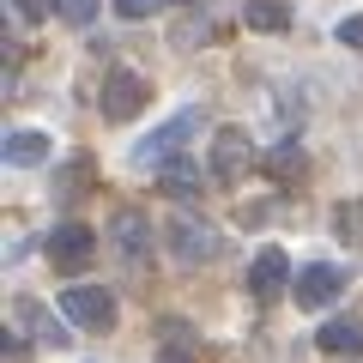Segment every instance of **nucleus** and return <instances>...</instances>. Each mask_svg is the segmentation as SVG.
I'll list each match as a JSON object with an SVG mask.
<instances>
[{
    "label": "nucleus",
    "instance_id": "4",
    "mask_svg": "<svg viewBox=\"0 0 363 363\" xmlns=\"http://www.w3.org/2000/svg\"><path fill=\"white\" fill-rule=\"evenodd\" d=\"M61 315L73 327H85V333H109V327L121 321L116 291H104V285H67L61 291Z\"/></svg>",
    "mask_w": 363,
    "mask_h": 363
},
{
    "label": "nucleus",
    "instance_id": "17",
    "mask_svg": "<svg viewBox=\"0 0 363 363\" xmlns=\"http://www.w3.org/2000/svg\"><path fill=\"white\" fill-rule=\"evenodd\" d=\"M121 18H152V13H169V6H182V0H109Z\"/></svg>",
    "mask_w": 363,
    "mask_h": 363
},
{
    "label": "nucleus",
    "instance_id": "21",
    "mask_svg": "<svg viewBox=\"0 0 363 363\" xmlns=\"http://www.w3.org/2000/svg\"><path fill=\"white\" fill-rule=\"evenodd\" d=\"M291 169H303V152L297 145H279L272 152V176H291Z\"/></svg>",
    "mask_w": 363,
    "mask_h": 363
},
{
    "label": "nucleus",
    "instance_id": "6",
    "mask_svg": "<svg viewBox=\"0 0 363 363\" xmlns=\"http://www.w3.org/2000/svg\"><path fill=\"white\" fill-rule=\"evenodd\" d=\"M248 169H255V140H248V128H218L212 133V176L242 182Z\"/></svg>",
    "mask_w": 363,
    "mask_h": 363
},
{
    "label": "nucleus",
    "instance_id": "12",
    "mask_svg": "<svg viewBox=\"0 0 363 363\" xmlns=\"http://www.w3.org/2000/svg\"><path fill=\"white\" fill-rule=\"evenodd\" d=\"M6 164L13 169H37V164H49V133H37V128H18V133H6Z\"/></svg>",
    "mask_w": 363,
    "mask_h": 363
},
{
    "label": "nucleus",
    "instance_id": "8",
    "mask_svg": "<svg viewBox=\"0 0 363 363\" xmlns=\"http://www.w3.org/2000/svg\"><path fill=\"white\" fill-rule=\"evenodd\" d=\"M339 291H345V267H333V260H315V267H303L297 279H291L297 309H327Z\"/></svg>",
    "mask_w": 363,
    "mask_h": 363
},
{
    "label": "nucleus",
    "instance_id": "23",
    "mask_svg": "<svg viewBox=\"0 0 363 363\" xmlns=\"http://www.w3.org/2000/svg\"><path fill=\"white\" fill-rule=\"evenodd\" d=\"M339 363H351V357H339Z\"/></svg>",
    "mask_w": 363,
    "mask_h": 363
},
{
    "label": "nucleus",
    "instance_id": "20",
    "mask_svg": "<svg viewBox=\"0 0 363 363\" xmlns=\"http://www.w3.org/2000/svg\"><path fill=\"white\" fill-rule=\"evenodd\" d=\"M345 49H363V13H351V18H339V30H333Z\"/></svg>",
    "mask_w": 363,
    "mask_h": 363
},
{
    "label": "nucleus",
    "instance_id": "22",
    "mask_svg": "<svg viewBox=\"0 0 363 363\" xmlns=\"http://www.w3.org/2000/svg\"><path fill=\"white\" fill-rule=\"evenodd\" d=\"M6 363H25V345H18V333H6Z\"/></svg>",
    "mask_w": 363,
    "mask_h": 363
},
{
    "label": "nucleus",
    "instance_id": "11",
    "mask_svg": "<svg viewBox=\"0 0 363 363\" xmlns=\"http://www.w3.org/2000/svg\"><path fill=\"white\" fill-rule=\"evenodd\" d=\"M315 345H321L327 357H363V315H333V321H321Z\"/></svg>",
    "mask_w": 363,
    "mask_h": 363
},
{
    "label": "nucleus",
    "instance_id": "16",
    "mask_svg": "<svg viewBox=\"0 0 363 363\" xmlns=\"http://www.w3.org/2000/svg\"><path fill=\"white\" fill-rule=\"evenodd\" d=\"M333 230H339V242H363V194L333 212Z\"/></svg>",
    "mask_w": 363,
    "mask_h": 363
},
{
    "label": "nucleus",
    "instance_id": "3",
    "mask_svg": "<svg viewBox=\"0 0 363 363\" xmlns=\"http://www.w3.org/2000/svg\"><path fill=\"white\" fill-rule=\"evenodd\" d=\"M145 104H152V79L145 73H133V67H109L104 73V91H97L104 121H133Z\"/></svg>",
    "mask_w": 363,
    "mask_h": 363
},
{
    "label": "nucleus",
    "instance_id": "14",
    "mask_svg": "<svg viewBox=\"0 0 363 363\" xmlns=\"http://www.w3.org/2000/svg\"><path fill=\"white\" fill-rule=\"evenodd\" d=\"M157 182H164V194H169V200H194V188H200V176H194V164H188V157L164 164V169H157Z\"/></svg>",
    "mask_w": 363,
    "mask_h": 363
},
{
    "label": "nucleus",
    "instance_id": "1",
    "mask_svg": "<svg viewBox=\"0 0 363 363\" xmlns=\"http://www.w3.org/2000/svg\"><path fill=\"white\" fill-rule=\"evenodd\" d=\"M200 133V109H182V116H169V121H157L152 133H145L140 145H133V164L140 169H164V164H176V157H188V140Z\"/></svg>",
    "mask_w": 363,
    "mask_h": 363
},
{
    "label": "nucleus",
    "instance_id": "18",
    "mask_svg": "<svg viewBox=\"0 0 363 363\" xmlns=\"http://www.w3.org/2000/svg\"><path fill=\"white\" fill-rule=\"evenodd\" d=\"M97 6H104V0H55V13H61L67 25H91V18H97Z\"/></svg>",
    "mask_w": 363,
    "mask_h": 363
},
{
    "label": "nucleus",
    "instance_id": "2",
    "mask_svg": "<svg viewBox=\"0 0 363 363\" xmlns=\"http://www.w3.org/2000/svg\"><path fill=\"white\" fill-rule=\"evenodd\" d=\"M164 236H169V255H176L182 267H212V260L224 255V236H218V224L194 218V212H176V218L164 224Z\"/></svg>",
    "mask_w": 363,
    "mask_h": 363
},
{
    "label": "nucleus",
    "instance_id": "13",
    "mask_svg": "<svg viewBox=\"0 0 363 363\" xmlns=\"http://www.w3.org/2000/svg\"><path fill=\"white\" fill-rule=\"evenodd\" d=\"M242 25L260 37H279V30H291V6L285 0H242Z\"/></svg>",
    "mask_w": 363,
    "mask_h": 363
},
{
    "label": "nucleus",
    "instance_id": "15",
    "mask_svg": "<svg viewBox=\"0 0 363 363\" xmlns=\"http://www.w3.org/2000/svg\"><path fill=\"white\" fill-rule=\"evenodd\" d=\"M18 321L37 327L43 345H67V327H61V321H49V315H43V303H18Z\"/></svg>",
    "mask_w": 363,
    "mask_h": 363
},
{
    "label": "nucleus",
    "instance_id": "9",
    "mask_svg": "<svg viewBox=\"0 0 363 363\" xmlns=\"http://www.w3.org/2000/svg\"><path fill=\"white\" fill-rule=\"evenodd\" d=\"M109 248H116L128 267H145V255H152V218L133 206H121L116 218H109Z\"/></svg>",
    "mask_w": 363,
    "mask_h": 363
},
{
    "label": "nucleus",
    "instance_id": "5",
    "mask_svg": "<svg viewBox=\"0 0 363 363\" xmlns=\"http://www.w3.org/2000/svg\"><path fill=\"white\" fill-rule=\"evenodd\" d=\"M97 260V230L91 224H55L49 236V267L55 272H85Z\"/></svg>",
    "mask_w": 363,
    "mask_h": 363
},
{
    "label": "nucleus",
    "instance_id": "7",
    "mask_svg": "<svg viewBox=\"0 0 363 363\" xmlns=\"http://www.w3.org/2000/svg\"><path fill=\"white\" fill-rule=\"evenodd\" d=\"M242 285H248V297H255V303L285 297V291H291V260H285V248L267 242L255 260H248V279H242Z\"/></svg>",
    "mask_w": 363,
    "mask_h": 363
},
{
    "label": "nucleus",
    "instance_id": "10",
    "mask_svg": "<svg viewBox=\"0 0 363 363\" xmlns=\"http://www.w3.org/2000/svg\"><path fill=\"white\" fill-rule=\"evenodd\" d=\"M152 363H200V333L182 315H164L157 321V357Z\"/></svg>",
    "mask_w": 363,
    "mask_h": 363
},
{
    "label": "nucleus",
    "instance_id": "19",
    "mask_svg": "<svg viewBox=\"0 0 363 363\" xmlns=\"http://www.w3.org/2000/svg\"><path fill=\"white\" fill-rule=\"evenodd\" d=\"M13 13L25 18V25H43V18L55 13V0H13Z\"/></svg>",
    "mask_w": 363,
    "mask_h": 363
}]
</instances>
